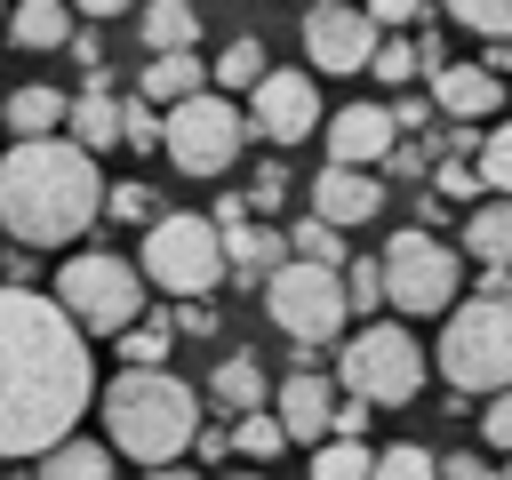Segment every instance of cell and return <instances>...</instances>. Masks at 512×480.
Instances as JSON below:
<instances>
[{
  "label": "cell",
  "instance_id": "cell-1",
  "mask_svg": "<svg viewBox=\"0 0 512 480\" xmlns=\"http://www.w3.org/2000/svg\"><path fill=\"white\" fill-rule=\"evenodd\" d=\"M88 400H96V360L72 312L24 280H0V464L64 448Z\"/></svg>",
  "mask_w": 512,
  "mask_h": 480
},
{
  "label": "cell",
  "instance_id": "cell-2",
  "mask_svg": "<svg viewBox=\"0 0 512 480\" xmlns=\"http://www.w3.org/2000/svg\"><path fill=\"white\" fill-rule=\"evenodd\" d=\"M104 168L72 144V136H40V144H8L0 160V232L16 248H64L104 216Z\"/></svg>",
  "mask_w": 512,
  "mask_h": 480
},
{
  "label": "cell",
  "instance_id": "cell-3",
  "mask_svg": "<svg viewBox=\"0 0 512 480\" xmlns=\"http://www.w3.org/2000/svg\"><path fill=\"white\" fill-rule=\"evenodd\" d=\"M104 432H112V456H136L144 472H168L200 440V392L176 384L168 368H120L104 384Z\"/></svg>",
  "mask_w": 512,
  "mask_h": 480
},
{
  "label": "cell",
  "instance_id": "cell-4",
  "mask_svg": "<svg viewBox=\"0 0 512 480\" xmlns=\"http://www.w3.org/2000/svg\"><path fill=\"white\" fill-rule=\"evenodd\" d=\"M432 368H440L456 392H488V400L512 392V288H504V296L480 288L472 304H456L448 328H440Z\"/></svg>",
  "mask_w": 512,
  "mask_h": 480
},
{
  "label": "cell",
  "instance_id": "cell-5",
  "mask_svg": "<svg viewBox=\"0 0 512 480\" xmlns=\"http://www.w3.org/2000/svg\"><path fill=\"white\" fill-rule=\"evenodd\" d=\"M48 296L72 312V328H80V336H112V344H120V336L152 312V304H144V272H136L128 256H104V248L64 256Z\"/></svg>",
  "mask_w": 512,
  "mask_h": 480
},
{
  "label": "cell",
  "instance_id": "cell-6",
  "mask_svg": "<svg viewBox=\"0 0 512 480\" xmlns=\"http://www.w3.org/2000/svg\"><path fill=\"white\" fill-rule=\"evenodd\" d=\"M456 296H464V256L448 240H432L424 224L384 240V312L432 320V312H456Z\"/></svg>",
  "mask_w": 512,
  "mask_h": 480
},
{
  "label": "cell",
  "instance_id": "cell-7",
  "mask_svg": "<svg viewBox=\"0 0 512 480\" xmlns=\"http://www.w3.org/2000/svg\"><path fill=\"white\" fill-rule=\"evenodd\" d=\"M136 272L152 280V288H168V296H208L232 264H224V232H216V216H192V208H168L152 232H144V256H136Z\"/></svg>",
  "mask_w": 512,
  "mask_h": 480
},
{
  "label": "cell",
  "instance_id": "cell-8",
  "mask_svg": "<svg viewBox=\"0 0 512 480\" xmlns=\"http://www.w3.org/2000/svg\"><path fill=\"white\" fill-rule=\"evenodd\" d=\"M424 344H416V328H400V320H368L352 344H344V360H336V376H344V392L360 400V408H400V400H416V384H424Z\"/></svg>",
  "mask_w": 512,
  "mask_h": 480
},
{
  "label": "cell",
  "instance_id": "cell-9",
  "mask_svg": "<svg viewBox=\"0 0 512 480\" xmlns=\"http://www.w3.org/2000/svg\"><path fill=\"white\" fill-rule=\"evenodd\" d=\"M264 312H272V328L288 336V344H328V336H344V320H352V296H344V272H320V264H280L272 280H264Z\"/></svg>",
  "mask_w": 512,
  "mask_h": 480
},
{
  "label": "cell",
  "instance_id": "cell-10",
  "mask_svg": "<svg viewBox=\"0 0 512 480\" xmlns=\"http://www.w3.org/2000/svg\"><path fill=\"white\" fill-rule=\"evenodd\" d=\"M240 136H248V112L232 96H216V88L192 96V104H176V112H160V152L184 176H224L240 160Z\"/></svg>",
  "mask_w": 512,
  "mask_h": 480
},
{
  "label": "cell",
  "instance_id": "cell-11",
  "mask_svg": "<svg viewBox=\"0 0 512 480\" xmlns=\"http://www.w3.org/2000/svg\"><path fill=\"white\" fill-rule=\"evenodd\" d=\"M376 48H384V32H376L368 8H352V0L304 8V56H312V72H368Z\"/></svg>",
  "mask_w": 512,
  "mask_h": 480
},
{
  "label": "cell",
  "instance_id": "cell-12",
  "mask_svg": "<svg viewBox=\"0 0 512 480\" xmlns=\"http://www.w3.org/2000/svg\"><path fill=\"white\" fill-rule=\"evenodd\" d=\"M248 128L264 136V144H304L312 128H328L320 120V88H312V72H264V88L248 96Z\"/></svg>",
  "mask_w": 512,
  "mask_h": 480
},
{
  "label": "cell",
  "instance_id": "cell-13",
  "mask_svg": "<svg viewBox=\"0 0 512 480\" xmlns=\"http://www.w3.org/2000/svg\"><path fill=\"white\" fill-rule=\"evenodd\" d=\"M320 136H328V168H384L400 152L392 104H344V112H328Z\"/></svg>",
  "mask_w": 512,
  "mask_h": 480
},
{
  "label": "cell",
  "instance_id": "cell-14",
  "mask_svg": "<svg viewBox=\"0 0 512 480\" xmlns=\"http://www.w3.org/2000/svg\"><path fill=\"white\" fill-rule=\"evenodd\" d=\"M376 208H384V176H368V168H320V176H312V216H320V224L352 232V224H368Z\"/></svg>",
  "mask_w": 512,
  "mask_h": 480
},
{
  "label": "cell",
  "instance_id": "cell-15",
  "mask_svg": "<svg viewBox=\"0 0 512 480\" xmlns=\"http://www.w3.org/2000/svg\"><path fill=\"white\" fill-rule=\"evenodd\" d=\"M272 416H280L288 440H320V432H336V384H328L320 368H296V376L272 392Z\"/></svg>",
  "mask_w": 512,
  "mask_h": 480
},
{
  "label": "cell",
  "instance_id": "cell-16",
  "mask_svg": "<svg viewBox=\"0 0 512 480\" xmlns=\"http://www.w3.org/2000/svg\"><path fill=\"white\" fill-rule=\"evenodd\" d=\"M432 112H448V120H480V112H504V80H496L488 64H448V72L432 80Z\"/></svg>",
  "mask_w": 512,
  "mask_h": 480
},
{
  "label": "cell",
  "instance_id": "cell-17",
  "mask_svg": "<svg viewBox=\"0 0 512 480\" xmlns=\"http://www.w3.org/2000/svg\"><path fill=\"white\" fill-rule=\"evenodd\" d=\"M64 120H72V96H64V88H48V80H32V88H16V96L0 104V128H16V144L64 136Z\"/></svg>",
  "mask_w": 512,
  "mask_h": 480
},
{
  "label": "cell",
  "instance_id": "cell-18",
  "mask_svg": "<svg viewBox=\"0 0 512 480\" xmlns=\"http://www.w3.org/2000/svg\"><path fill=\"white\" fill-rule=\"evenodd\" d=\"M208 400L240 424V416H264V400H272V384H264V360L256 352H224L216 360V376H208Z\"/></svg>",
  "mask_w": 512,
  "mask_h": 480
},
{
  "label": "cell",
  "instance_id": "cell-19",
  "mask_svg": "<svg viewBox=\"0 0 512 480\" xmlns=\"http://www.w3.org/2000/svg\"><path fill=\"white\" fill-rule=\"evenodd\" d=\"M72 24H80V16H72L64 0H24V8H8V40H16V48H32V56H48V48H64V56H72V40H80Z\"/></svg>",
  "mask_w": 512,
  "mask_h": 480
},
{
  "label": "cell",
  "instance_id": "cell-20",
  "mask_svg": "<svg viewBox=\"0 0 512 480\" xmlns=\"http://www.w3.org/2000/svg\"><path fill=\"white\" fill-rule=\"evenodd\" d=\"M136 32L152 56H200V8H184V0H152L136 16Z\"/></svg>",
  "mask_w": 512,
  "mask_h": 480
},
{
  "label": "cell",
  "instance_id": "cell-21",
  "mask_svg": "<svg viewBox=\"0 0 512 480\" xmlns=\"http://www.w3.org/2000/svg\"><path fill=\"white\" fill-rule=\"evenodd\" d=\"M192 96H208V64L200 56H152L144 64V104H192Z\"/></svg>",
  "mask_w": 512,
  "mask_h": 480
},
{
  "label": "cell",
  "instance_id": "cell-22",
  "mask_svg": "<svg viewBox=\"0 0 512 480\" xmlns=\"http://www.w3.org/2000/svg\"><path fill=\"white\" fill-rule=\"evenodd\" d=\"M64 136L96 160V152H112L120 144V96H104V88H88V96H72V120H64Z\"/></svg>",
  "mask_w": 512,
  "mask_h": 480
},
{
  "label": "cell",
  "instance_id": "cell-23",
  "mask_svg": "<svg viewBox=\"0 0 512 480\" xmlns=\"http://www.w3.org/2000/svg\"><path fill=\"white\" fill-rule=\"evenodd\" d=\"M224 264L248 272V280H272L288 264V232H264V224H232L224 232Z\"/></svg>",
  "mask_w": 512,
  "mask_h": 480
},
{
  "label": "cell",
  "instance_id": "cell-24",
  "mask_svg": "<svg viewBox=\"0 0 512 480\" xmlns=\"http://www.w3.org/2000/svg\"><path fill=\"white\" fill-rule=\"evenodd\" d=\"M464 248H472L488 272H504V264H512V200H480V208L464 216Z\"/></svg>",
  "mask_w": 512,
  "mask_h": 480
},
{
  "label": "cell",
  "instance_id": "cell-25",
  "mask_svg": "<svg viewBox=\"0 0 512 480\" xmlns=\"http://www.w3.org/2000/svg\"><path fill=\"white\" fill-rule=\"evenodd\" d=\"M264 72H272V56H264V40H224V56H216V96H256L264 88Z\"/></svg>",
  "mask_w": 512,
  "mask_h": 480
},
{
  "label": "cell",
  "instance_id": "cell-26",
  "mask_svg": "<svg viewBox=\"0 0 512 480\" xmlns=\"http://www.w3.org/2000/svg\"><path fill=\"white\" fill-rule=\"evenodd\" d=\"M40 480H112V440H64V448H48Z\"/></svg>",
  "mask_w": 512,
  "mask_h": 480
},
{
  "label": "cell",
  "instance_id": "cell-27",
  "mask_svg": "<svg viewBox=\"0 0 512 480\" xmlns=\"http://www.w3.org/2000/svg\"><path fill=\"white\" fill-rule=\"evenodd\" d=\"M168 344H176V312L152 304V312L120 336V360H128V368H168Z\"/></svg>",
  "mask_w": 512,
  "mask_h": 480
},
{
  "label": "cell",
  "instance_id": "cell-28",
  "mask_svg": "<svg viewBox=\"0 0 512 480\" xmlns=\"http://www.w3.org/2000/svg\"><path fill=\"white\" fill-rule=\"evenodd\" d=\"M288 256H296V264H320V272H344V232L320 224V216H304V224L288 232Z\"/></svg>",
  "mask_w": 512,
  "mask_h": 480
},
{
  "label": "cell",
  "instance_id": "cell-29",
  "mask_svg": "<svg viewBox=\"0 0 512 480\" xmlns=\"http://www.w3.org/2000/svg\"><path fill=\"white\" fill-rule=\"evenodd\" d=\"M472 168H480V184H488L496 200H512V120H496V128L480 136V152H472Z\"/></svg>",
  "mask_w": 512,
  "mask_h": 480
},
{
  "label": "cell",
  "instance_id": "cell-30",
  "mask_svg": "<svg viewBox=\"0 0 512 480\" xmlns=\"http://www.w3.org/2000/svg\"><path fill=\"white\" fill-rule=\"evenodd\" d=\"M376 472V456L360 448V440H328L320 456H312V480H368Z\"/></svg>",
  "mask_w": 512,
  "mask_h": 480
},
{
  "label": "cell",
  "instance_id": "cell-31",
  "mask_svg": "<svg viewBox=\"0 0 512 480\" xmlns=\"http://www.w3.org/2000/svg\"><path fill=\"white\" fill-rule=\"evenodd\" d=\"M368 480H440V456H424L416 440H400V448H376V472Z\"/></svg>",
  "mask_w": 512,
  "mask_h": 480
},
{
  "label": "cell",
  "instance_id": "cell-32",
  "mask_svg": "<svg viewBox=\"0 0 512 480\" xmlns=\"http://www.w3.org/2000/svg\"><path fill=\"white\" fill-rule=\"evenodd\" d=\"M456 24H464V32H480L488 48H504V40H512V0H464V8H456Z\"/></svg>",
  "mask_w": 512,
  "mask_h": 480
},
{
  "label": "cell",
  "instance_id": "cell-33",
  "mask_svg": "<svg viewBox=\"0 0 512 480\" xmlns=\"http://www.w3.org/2000/svg\"><path fill=\"white\" fill-rule=\"evenodd\" d=\"M368 72H376V80H384V88H408V80H416V72H424V48H416V40H384V48H376V64H368Z\"/></svg>",
  "mask_w": 512,
  "mask_h": 480
},
{
  "label": "cell",
  "instance_id": "cell-34",
  "mask_svg": "<svg viewBox=\"0 0 512 480\" xmlns=\"http://www.w3.org/2000/svg\"><path fill=\"white\" fill-rule=\"evenodd\" d=\"M232 448L264 464V456H280V448H288V432H280V416H240V424H232Z\"/></svg>",
  "mask_w": 512,
  "mask_h": 480
},
{
  "label": "cell",
  "instance_id": "cell-35",
  "mask_svg": "<svg viewBox=\"0 0 512 480\" xmlns=\"http://www.w3.org/2000/svg\"><path fill=\"white\" fill-rule=\"evenodd\" d=\"M344 296H352V312H384V256H360L344 272Z\"/></svg>",
  "mask_w": 512,
  "mask_h": 480
},
{
  "label": "cell",
  "instance_id": "cell-36",
  "mask_svg": "<svg viewBox=\"0 0 512 480\" xmlns=\"http://www.w3.org/2000/svg\"><path fill=\"white\" fill-rule=\"evenodd\" d=\"M120 144H136V152H160V112L136 96V104H120Z\"/></svg>",
  "mask_w": 512,
  "mask_h": 480
},
{
  "label": "cell",
  "instance_id": "cell-37",
  "mask_svg": "<svg viewBox=\"0 0 512 480\" xmlns=\"http://www.w3.org/2000/svg\"><path fill=\"white\" fill-rule=\"evenodd\" d=\"M432 184H440V192H448V200H472V208H480V168H472V160H464V152H448V160H440V168H432Z\"/></svg>",
  "mask_w": 512,
  "mask_h": 480
},
{
  "label": "cell",
  "instance_id": "cell-38",
  "mask_svg": "<svg viewBox=\"0 0 512 480\" xmlns=\"http://www.w3.org/2000/svg\"><path fill=\"white\" fill-rule=\"evenodd\" d=\"M104 216H120V224H144V232H152V224H160V216H152V184H112Z\"/></svg>",
  "mask_w": 512,
  "mask_h": 480
},
{
  "label": "cell",
  "instance_id": "cell-39",
  "mask_svg": "<svg viewBox=\"0 0 512 480\" xmlns=\"http://www.w3.org/2000/svg\"><path fill=\"white\" fill-rule=\"evenodd\" d=\"M480 440H488V448H504V456H512V392H496V400H488V408H480Z\"/></svg>",
  "mask_w": 512,
  "mask_h": 480
},
{
  "label": "cell",
  "instance_id": "cell-40",
  "mask_svg": "<svg viewBox=\"0 0 512 480\" xmlns=\"http://www.w3.org/2000/svg\"><path fill=\"white\" fill-rule=\"evenodd\" d=\"M368 16H376V32H400V24H424V8H416V0H376Z\"/></svg>",
  "mask_w": 512,
  "mask_h": 480
},
{
  "label": "cell",
  "instance_id": "cell-41",
  "mask_svg": "<svg viewBox=\"0 0 512 480\" xmlns=\"http://www.w3.org/2000/svg\"><path fill=\"white\" fill-rule=\"evenodd\" d=\"M440 480H496V472L480 464V448H456V456H440Z\"/></svg>",
  "mask_w": 512,
  "mask_h": 480
},
{
  "label": "cell",
  "instance_id": "cell-42",
  "mask_svg": "<svg viewBox=\"0 0 512 480\" xmlns=\"http://www.w3.org/2000/svg\"><path fill=\"white\" fill-rule=\"evenodd\" d=\"M248 208H280V168H256V184H248Z\"/></svg>",
  "mask_w": 512,
  "mask_h": 480
},
{
  "label": "cell",
  "instance_id": "cell-43",
  "mask_svg": "<svg viewBox=\"0 0 512 480\" xmlns=\"http://www.w3.org/2000/svg\"><path fill=\"white\" fill-rule=\"evenodd\" d=\"M368 432V408L360 400H336V440H360Z\"/></svg>",
  "mask_w": 512,
  "mask_h": 480
},
{
  "label": "cell",
  "instance_id": "cell-44",
  "mask_svg": "<svg viewBox=\"0 0 512 480\" xmlns=\"http://www.w3.org/2000/svg\"><path fill=\"white\" fill-rule=\"evenodd\" d=\"M384 168H392V176H424V144H400Z\"/></svg>",
  "mask_w": 512,
  "mask_h": 480
},
{
  "label": "cell",
  "instance_id": "cell-45",
  "mask_svg": "<svg viewBox=\"0 0 512 480\" xmlns=\"http://www.w3.org/2000/svg\"><path fill=\"white\" fill-rule=\"evenodd\" d=\"M192 448H200V456H208V464H224V448H232V432H224V424H216V432H208V424H200V440H192Z\"/></svg>",
  "mask_w": 512,
  "mask_h": 480
},
{
  "label": "cell",
  "instance_id": "cell-46",
  "mask_svg": "<svg viewBox=\"0 0 512 480\" xmlns=\"http://www.w3.org/2000/svg\"><path fill=\"white\" fill-rule=\"evenodd\" d=\"M176 328H192V336H208V328H216V312H208V304H184V312H176Z\"/></svg>",
  "mask_w": 512,
  "mask_h": 480
},
{
  "label": "cell",
  "instance_id": "cell-47",
  "mask_svg": "<svg viewBox=\"0 0 512 480\" xmlns=\"http://www.w3.org/2000/svg\"><path fill=\"white\" fill-rule=\"evenodd\" d=\"M144 480H192V472H184V464H168V472H144Z\"/></svg>",
  "mask_w": 512,
  "mask_h": 480
},
{
  "label": "cell",
  "instance_id": "cell-48",
  "mask_svg": "<svg viewBox=\"0 0 512 480\" xmlns=\"http://www.w3.org/2000/svg\"><path fill=\"white\" fill-rule=\"evenodd\" d=\"M224 480H264V472H224Z\"/></svg>",
  "mask_w": 512,
  "mask_h": 480
},
{
  "label": "cell",
  "instance_id": "cell-49",
  "mask_svg": "<svg viewBox=\"0 0 512 480\" xmlns=\"http://www.w3.org/2000/svg\"><path fill=\"white\" fill-rule=\"evenodd\" d=\"M0 32H8V8H0Z\"/></svg>",
  "mask_w": 512,
  "mask_h": 480
},
{
  "label": "cell",
  "instance_id": "cell-50",
  "mask_svg": "<svg viewBox=\"0 0 512 480\" xmlns=\"http://www.w3.org/2000/svg\"><path fill=\"white\" fill-rule=\"evenodd\" d=\"M504 480H512V464H504Z\"/></svg>",
  "mask_w": 512,
  "mask_h": 480
}]
</instances>
